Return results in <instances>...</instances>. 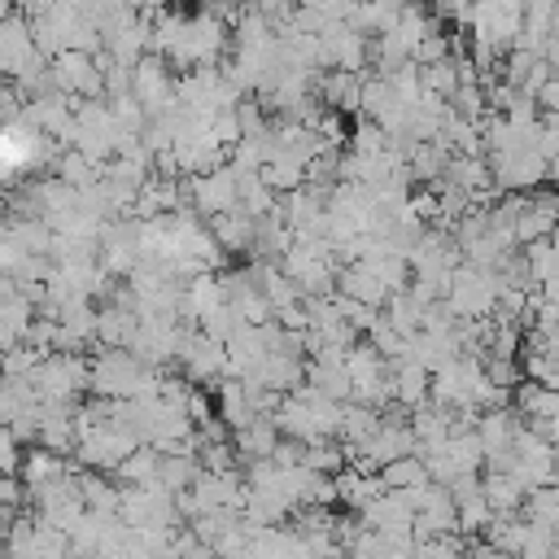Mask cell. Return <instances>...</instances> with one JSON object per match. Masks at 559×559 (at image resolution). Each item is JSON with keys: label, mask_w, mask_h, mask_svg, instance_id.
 <instances>
[{"label": "cell", "mask_w": 559, "mask_h": 559, "mask_svg": "<svg viewBox=\"0 0 559 559\" xmlns=\"http://www.w3.org/2000/svg\"><path fill=\"white\" fill-rule=\"evenodd\" d=\"M480 493H485V502L493 507V515H520V511H524V502H528V489H524L511 472H498V467H489V472H485Z\"/></svg>", "instance_id": "1"}, {"label": "cell", "mask_w": 559, "mask_h": 559, "mask_svg": "<svg viewBox=\"0 0 559 559\" xmlns=\"http://www.w3.org/2000/svg\"><path fill=\"white\" fill-rule=\"evenodd\" d=\"M432 476H428V463L419 454H406V459H393L380 467V485L393 489V493H406V489H424Z\"/></svg>", "instance_id": "2"}, {"label": "cell", "mask_w": 559, "mask_h": 559, "mask_svg": "<svg viewBox=\"0 0 559 559\" xmlns=\"http://www.w3.org/2000/svg\"><path fill=\"white\" fill-rule=\"evenodd\" d=\"M397 389V402H406V406H415L424 393H428V371L419 367V362H402V371H397V380H393Z\"/></svg>", "instance_id": "3"}]
</instances>
